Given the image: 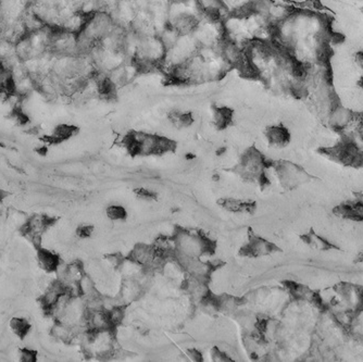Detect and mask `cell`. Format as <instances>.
<instances>
[{
	"instance_id": "obj_1",
	"label": "cell",
	"mask_w": 363,
	"mask_h": 362,
	"mask_svg": "<svg viewBox=\"0 0 363 362\" xmlns=\"http://www.w3.org/2000/svg\"><path fill=\"white\" fill-rule=\"evenodd\" d=\"M272 166L275 168L280 183L286 189H294L313 180V176H311L304 168L290 161L273 162Z\"/></svg>"
},
{
	"instance_id": "obj_2",
	"label": "cell",
	"mask_w": 363,
	"mask_h": 362,
	"mask_svg": "<svg viewBox=\"0 0 363 362\" xmlns=\"http://www.w3.org/2000/svg\"><path fill=\"white\" fill-rule=\"evenodd\" d=\"M358 117V113L353 112L350 109L346 108L342 105L337 104L330 111L327 118V122L328 127L333 131L342 134L350 127V125L355 122Z\"/></svg>"
},
{
	"instance_id": "obj_3",
	"label": "cell",
	"mask_w": 363,
	"mask_h": 362,
	"mask_svg": "<svg viewBox=\"0 0 363 362\" xmlns=\"http://www.w3.org/2000/svg\"><path fill=\"white\" fill-rule=\"evenodd\" d=\"M355 200L342 202L334 208V215L343 219L362 222L363 221V197L362 194H358Z\"/></svg>"
},
{
	"instance_id": "obj_4",
	"label": "cell",
	"mask_w": 363,
	"mask_h": 362,
	"mask_svg": "<svg viewBox=\"0 0 363 362\" xmlns=\"http://www.w3.org/2000/svg\"><path fill=\"white\" fill-rule=\"evenodd\" d=\"M278 249L275 245L272 243H269V241L264 240L262 238L259 237H254L253 236V238L250 240V244H248L243 250L244 254H249V256H263V254H268L274 252H277Z\"/></svg>"
},
{
	"instance_id": "obj_5",
	"label": "cell",
	"mask_w": 363,
	"mask_h": 362,
	"mask_svg": "<svg viewBox=\"0 0 363 362\" xmlns=\"http://www.w3.org/2000/svg\"><path fill=\"white\" fill-rule=\"evenodd\" d=\"M265 135L269 143L277 148L286 147L290 141V134L283 125H274V127H268Z\"/></svg>"
},
{
	"instance_id": "obj_6",
	"label": "cell",
	"mask_w": 363,
	"mask_h": 362,
	"mask_svg": "<svg viewBox=\"0 0 363 362\" xmlns=\"http://www.w3.org/2000/svg\"><path fill=\"white\" fill-rule=\"evenodd\" d=\"M300 238L304 240V243L310 246L311 248L323 250V252H327V250H341V248H339L338 246L332 244L330 241L327 240L323 237H321L320 235L315 234L313 230H310L308 234L301 235Z\"/></svg>"
},
{
	"instance_id": "obj_7",
	"label": "cell",
	"mask_w": 363,
	"mask_h": 362,
	"mask_svg": "<svg viewBox=\"0 0 363 362\" xmlns=\"http://www.w3.org/2000/svg\"><path fill=\"white\" fill-rule=\"evenodd\" d=\"M37 257H38L40 267L47 272H55L61 263V260L57 253H51L43 247L37 249Z\"/></svg>"
},
{
	"instance_id": "obj_8",
	"label": "cell",
	"mask_w": 363,
	"mask_h": 362,
	"mask_svg": "<svg viewBox=\"0 0 363 362\" xmlns=\"http://www.w3.org/2000/svg\"><path fill=\"white\" fill-rule=\"evenodd\" d=\"M218 203L226 210L233 212H253L255 209L254 202L237 200V199H221Z\"/></svg>"
},
{
	"instance_id": "obj_9",
	"label": "cell",
	"mask_w": 363,
	"mask_h": 362,
	"mask_svg": "<svg viewBox=\"0 0 363 362\" xmlns=\"http://www.w3.org/2000/svg\"><path fill=\"white\" fill-rule=\"evenodd\" d=\"M76 132H77V128L72 127V125L62 124L54 129L53 135L49 137L50 139L49 142L53 144L63 142V141H66V139H69L70 137L73 136V134Z\"/></svg>"
},
{
	"instance_id": "obj_10",
	"label": "cell",
	"mask_w": 363,
	"mask_h": 362,
	"mask_svg": "<svg viewBox=\"0 0 363 362\" xmlns=\"http://www.w3.org/2000/svg\"><path fill=\"white\" fill-rule=\"evenodd\" d=\"M233 121V111L225 107L217 108L215 111V122L218 129L226 128Z\"/></svg>"
},
{
	"instance_id": "obj_11",
	"label": "cell",
	"mask_w": 363,
	"mask_h": 362,
	"mask_svg": "<svg viewBox=\"0 0 363 362\" xmlns=\"http://www.w3.org/2000/svg\"><path fill=\"white\" fill-rule=\"evenodd\" d=\"M10 326L12 331L20 338H24L31 329V324L24 318H13L11 320Z\"/></svg>"
},
{
	"instance_id": "obj_12",
	"label": "cell",
	"mask_w": 363,
	"mask_h": 362,
	"mask_svg": "<svg viewBox=\"0 0 363 362\" xmlns=\"http://www.w3.org/2000/svg\"><path fill=\"white\" fill-rule=\"evenodd\" d=\"M107 215H108L111 220H124L127 217V213L123 207L111 206L107 209Z\"/></svg>"
},
{
	"instance_id": "obj_13",
	"label": "cell",
	"mask_w": 363,
	"mask_h": 362,
	"mask_svg": "<svg viewBox=\"0 0 363 362\" xmlns=\"http://www.w3.org/2000/svg\"><path fill=\"white\" fill-rule=\"evenodd\" d=\"M37 354L36 351L33 349H29V348H23L20 354V359L23 362H34L36 361Z\"/></svg>"
},
{
	"instance_id": "obj_14",
	"label": "cell",
	"mask_w": 363,
	"mask_h": 362,
	"mask_svg": "<svg viewBox=\"0 0 363 362\" xmlns=\"http://www.w3.org/2000/svg\"><path fill=\"white\" fill-rule=\"evenodd\" d=\"M92 231H94V227L91 226V225H82L77 229L76 233L77 235L80 236V237L82 238H86V237H90V236L91 235Z\"/></svg>"
},
{
	"instance_id": "obj_15",
	"label": "cell",
	"mask_w": 363,
	"mask_h": 362,
	"mask_svg": "<svg viewBox=\"0 0 363 362\" xmlns=\"http://www.w3.org/2000/svg\"><path fill=\"white\" fill-rule=\"evenodd\" d=\"M139 197L144 198V199H156L157 198V194L151 192V190H148L145 188H139L135 190Z\"/></svg>"
},
{
	"instance_id": "obj_16",
	"label": "cell",
	"mask_w": 363,
	"mask_h": 362,
	"mask_svg": "<svg viewBox=\"0 0 363 362\" xmlns=\"http://www.w3.org/2000/svg\"><path fill=\"white\" fill-rule=\"evenodd\" d=\"M355 62L358 67H359L363 71V50L362 52H358L355 54Z\"/></svg>"
},
{
	"instance_id": "obj_17",
	"label": "cell",
	"mask_w": 363,
	"mask_h": 362,
	"mask_svg": "<svg viewBox=\"0 0 363 362\" xmlns=\"http://www.w3.org/2000/svg\"><path fill=\"white\" fill-rule=\"evenodd\" d=\"M355 262H357V263L362 262L363 263V252L358 254V257L355 259Z\"/></svg>"
},
{
	"instance_id": "obj_18",
	"label": "cell",
	"mask_w": 363,
	"mask_h": 362,
	"mask_svg": "<svg viewBox=\"0 0 363 362\" xmlns=\"http://www.w3.org/2000/svg\"><path fill=\"white\" fill-rule=\"evenodd\" d=\"M359 84H360V86L361 87H363V76L360 78V81H359Z\"/></svg>"
}]
</instances>
